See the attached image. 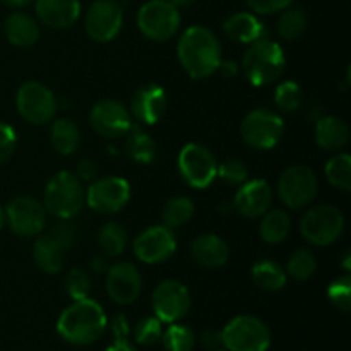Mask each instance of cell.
I'll return each instance as SVG.
<instances>
[{"label": "cell", "instance_id": "d6a6232c", "mask_svg": "<svg viewBox=\"0 0 351 351\" xmlns=\"http://www.w3.org/2000/svg\"><path fill=\"white\" fill-rule=\"evenodd\" d=\"M307 29V16L298 7H287L278 19V34L283 40H298Z\"/></svg>", "mask_w": 351, "mask_h": 351}, {"label": "cell", "instance_id": "7402d4cb", "mask_svg": "<svg viewBox=\"0 0 351 351\" xmlns=\"http://www.w3.org/2000/svg\"><path fill=\"white\" fill-rule=\"evenodd\" d=\"M191 254L199 266L215 269V267H221L223 264H226L230 256V249L221 237L206 233V235L197 237L192 242Z\"/></svg>", "mask_w": 351, "mask_h": 351}, {"label": "cell", "instance_id": "83f0119b", "mask_svg": "<svg viewBox=\"0 0 351 351\" xmlns=\"http://www.w3.org/2000/svg\"><path fill=\"white\" fill-rule=\"evenodd\" d=\"M50 141L58 154L69 156L77 149L79 143H81V134H79L77 125L71 119H57L51 123Z\"/></svg>", "mask_w": 351, "mask_h": 351}, {"label": "cell", "instance_id": "f1b7e54d", "mask_svg": "<svg viewBox=\"0 0 351 351\" xmlns=\"http://www.w3.org/2000/svg\"><path fill=\"white\" fill-rule=\"evenodd\" d=\"M291 228L290 216L281 209L267 211L263 215V221L259 225V235L266 243H280L288 237Z\"/></svg>", "mask_w": 351, "mask_h": 351}, {"label": "cell", "instance_id": "8d00e7d4", "mask_svg": "<svg viewBox=\"0 0 351 351\" xmlns=\"http://www.w3.org/2000/svg\"><path fill=\"white\" fill-rule=\"evenodd\" d=\"M302 98H304V93L295 81L281 82L274 93V103H276L278 110L285 113L295 112L302 105Z\"/></svg>", "mask_w": 351, "mask_h": 351}, {"label": "cell", "instance_id": "d590c367", "mask_svg": "<svg viewBox=\"0 0 351 351\" xmlns=\"http://www.w3.org/2000/svg\"><path fill=\"white\" fill-rule=\"evenodd\" d=\"M315 267H317V263H315L314 254L307 249H298L288 259L287 274L295 281H307L315 273Z\"/></svg>", "mask_w": 351, "mask_h": 351}, {"label": "cell", "instance_id": "f546056e", "mask_svg": "<svg viewBox=\"0 0 351 351\" xmlns=\"http://www.w3.org/2000/svg\"><path fill=\"white\" fill-rule=\"evenodd\" d=\"M252 280L261 290L278 291L287 285V271L274 261H259L252 267Z\"/></svg>", "mask_w": 351, "mask_h": 351}, {"label": "cell", "instance_id": "3957f363", "mask_svg": "<svg viewBox=\"0 0 351 351\" xmlns=\"http://www.w3.org/2000/svg\"><path fill=\"white\" fill-rule=\"evenodd\" d=\"M287 58L280 43L264 36L250 43L242 60V71L250 84L263 88L276 82L283 75Z\"/></svg>", "mask_w": 351, "mask_h": 351}, {"label": "cell", "instance_id": "4fadbf2b", "mask_svg": "<svg viewBox=\"0 0 351 351\" xmlns=\"http://www.w3.org/2000/svg\"><path fill=\"white\" fill-rule=\"evenodd\" d=\"M191 293L180 281L167 280L158 285L151 297L154 315L165 324H173L184 319L191 311Z\"/></svg>", "mask_w": 351, "mask_h": 351}, {"label": "cell", "instance_id": "603a6c76", "mask_svg": "<svg viewBox=\"0 0 351 351\" xmlns=\"http://www.w3.org/2000/svg\"><path fill=\"white\" fill-rule=\"evenodd\" d=\"M223 29L237 43L250 45L261 38L267 36V29L263 21L252 12H237L230 16L223 24Z\"/></svg>", "mask_w": 351, "mask_h": 351}, {"label": "cell", "instance_id": "7dc6e473", "mask_svg": "<svg viewBox=\"0 0 351 351\" xmlns=\"http://www.w3.org/2000/svg\"><path fill=\"white\" fill-rule=\"evenodd\" d=\"M112 331H113V336H123V338H129L130 328H129V322H127V319L123 317V315H117V317L113 319Z\"/></svg>", "mask_w": 351, "mask_h": 351}, {"label": "cell", "instance_id": "4dcf8cb0", "mask_svg": "<svg viewBox=\"0 0 351 351\" xmlns=\"http://www.w3.org/2000/svg\"><path fill=\"white\" fill-rule=\"evenodd\" d=\"M194 202L191 201L185 195H175V197L168 199L167 204L163 206V213H161V218H163L165 226L168 228H178V226H184L185 223H189L194 216Z\"/></svg>", "mask_w": 351, "mask_h": 351}, {"label": "cell", "instance_id": "c3c4849f", "mask_svg": "<svg viewBox=\"0 0 351 351\" xmlns=\"http://www.w3.org/2000/svg\"><path fill=\"white\" fill-rule=\"evenodd\" d=\"M106 351H137V350L130 345L129 338H123V336H113L112 345L106 348Z\"/></svg>", "mask_w": 351, "mask_h": 351}, {"label": "cell", "instance_id": "60d3db41", "mask_svg": "<svg viewBox=\"0 0 351 351\" xmlns=\"http://www.w3.org/2000/svg\"><path fill=\"white\" fill-rule=\"evenodd\" d=\"M218 177L230 185H242L249 178V170L240 160H226L218 167Z\"/></svg>", "mask_w": 351, "mask_h": 351}, {"label": "cell", "instance_id": "8992f818", "mask_svg": "<svg viewBox=\"0 0 351 351\" xmlns=\"http://www.w3.org/2000/svg\"><path fill=\"white\" fill-rule=\"evenodd\" d=\"M182 17L170 0H149L137 12V26L151 41H168L177 34Z\"/></svg>", "mask_w": 351, "mask_h": 351}, {"label": "cell", "instance_id": "277c9868", "mask_svg": "<svg viewBox=\"0 0 351 351\" xmlns=\"http://www.w3.org/2000/svg\"><path fill=\"white\" fill-rule=\"evenodd\" d=\"M86 202V192L77 175L58 171L45 189V209L58 219H71L79 215Z\"/></svg>", "mask_w": 351, "mask_h": 351}, {"label": "cell", "instance_id": "f6af8a7d", "mask_svg": "<svg viewBox=\"0 0 351 351\" xmlns=\"http://www.w3.org/2000/svg\"><path fill=\"white\" fill-rule=\"evenodd\" d=\"M98 173H99V168H98V165H96V161L88 160V158H84V160L79 161V165H77L79 180L93 182L98 178Z\"/></svg>", "mask_w": 351, "mask_h": 351}, {"label": "cell", "instance_id": "1f68e13d", "mask_svg": "<svg viewBox=\"0 0 351 351\" xmlns=\"http://www.w3.org/2000/svg\"><path fill=\"white\" fill-rule=\"evenodd\" d=\"M127 240H129V237H127L125 228L115 221L105 223L98 233L99 249L108 257L120 256L125 250Z\"/></svg>", "mask_w": 351, "mask_h": 351}, {"label": "cell", "instance_id": "e0dca14e", "mask_svg": "<svg viewBox=\"0 0 351 351\" xmlns=\"http://www.w3.org/2000/svg\"><path fill=\"white\" fill-rule=\"evenodd\" d=\"M10 230L19 237L40 235L47 225V209L33 197H16L5 209Z\"/></svg>", "mask_w": 351, "mask_h": 351}, {"label": "cell", "instance_id": "681fc988", "mask_svg": "<svg viewBox=\"0 0 351 351\" xmlns=\"http://www.w3.org/2000/svg\"><path fill=\"white\" fill-rule=\"evenodd\" d=\"M218 71L221 72L223 77L233 79L237 74H239V65H237L235 62H232V60H228V62H223L221 60V64H219Z\"/></svg>", "mask_w": 351, "mask_h": 351}, {"label": "cell", "instance_id": "4316f807", "mask_svg": "<svg viewBox=\"0 0 351 351\" xmlns=\"http://www.w3.org/2000/svg\"><path fill=\"white\" fill-rule=\"evenodd\" d=\"M127 154L132 158L136 163L141 165H149L156 160L158 147L156 143H154L153 137L143 130L141 127L132 125L127 132Z\"/></svg>", "mask_w": 351, "mask_h": 351}, {"label": "cell", "instance_id": "2e32d148", "mask_svg": "<svg viewBox=\"0 0 351 351\" xmlns=\"http://www.w3.org/2000/svg\"><path fill=\"white\" fill-rule=\"evenodd\" d=\"M89 122L98 136L106 139H117L129 132L132 127V115L123 103L117 99H103L93 106Z\"/></svg>", "mask_w": 351, "mask_h": 351}, {"label": "cell", "instance_id": "484cf974", "mask_svg": "<svg viewBox=\"0 0 351 351\" xmlns=\"http://www.w3.org/2000/svg\"><path fill=\"white\" fill-rule=\"evenodd\" d=\"M34 263L41 271L48 274H57L65 263V250L51 235L40 237L33 247Z\"/></svg>", "mask_w": 351, "mask_h": 351}, {"label": "cell", "instance_id": "30bf717a", "mask_svg": "<svg viewBox=\"0 0 351 351\" xmlns=\"http://www.w3.org/2000/svg\"><path fill=\"white\" fill-rule=\"evenodd\" d=\"M317 189L319 182L314 170L305 165H295L281 173L276 191L285 206L291 209H302L314 201Z\"/></svg>", "mask_w": 351, "mask_h": 351}, {"label": "cell", "instance_id": "8fae6325", "mask_svg": "<svg viewBox=\"0 0 351 351\" xmlns=\"http://www.w3.org/2000/svg\"><path fill=\"white\" fill-rule=\"evenodd\" d=\"M178 171L191 187L206 189L218 177V163L208 147L191 143L178 153Z\"/></svg>", "mask_w": 351, "mask_h": 351}, {"label": "cell", "instance_id": "11a10c76", "mask_svg": "<svg viewBox=\"0 0 351 351\" xmlns=\"http://www.w3.org/2000/svg\"><path fill=\"white\" fill-rule=\"evenodd\" d=\"M218 351H221V350H218Z\"/></svg>", "mask_w": 351, "mask_h": 351}, {"label": "cell", "instance_id": "44dd1931", "mask_svg": "<svg viewBox=\"0 0 351 351\" xmlns=\"http://www.w3.org/2000/svg\"><path fill=\"white\" fill-rule=\"evenodd\" d=\"M36 16L51 29L71 27L81 16L79 0H36Z\"/></svg>", "mask_w": 351, "mask_h": 351}, {"label": "cell", "instance_id": "f5cc1de1", "mask_svg": "<svg viewBox=\"0 0 351 351\" xmlns=\"http://www.w3.org/2000/svg\"><path fill=\"white\" fill-rule=\"evenodd\" d=\"M171 3H173L175 7H178V9H180V7H189V5H192V3L195 2V0H170Z\"/></svg>", "mask_w": 351, "mask_h": 351}, {"label": "cell", "instance_id": "836d02e7", "mask_svg": "<svg viewBox=\"0 0 351 351\" xmlns=\"http://www.w3.org/2000/svg\"><path fill=\"white\" fill-rule=\"evenodd\" d=\"M326 178L335 189L343 192L351 191V158L350 154L339 153L332 156L326 165Z\"/></svg>", "mask_w": 351, "mask_h": 351}, {"label": "cell", "instance_id": "7bdbcfd3", "mask_svg": "<svg viewBox=\"0 0 351 351\" xmlns=\"http://www.w3.org/2000/svg\"><path fill=\"white\" fill-rule=\"evenodd\" d=\"M254 14H276L293 3V0H245Z\"/></svg>", "mask_w": 351, "mask_h": 351}, {"label": "cell", "instance_id": "5b68a950", "mask_svg": "<svg viewBox=\"0 0 351 351\" xmlns=\"http://www.w3.org/2000/svg\"><path fill=\"white\" fill-rule=\"evenodd\" d=\"M221 343L226 351H267L271 331L256 315H237L221 329Z\"/></svg>", "mask_w": 351, "mask_h": 351}, {"label": "cell", "instance_id": "e575fe53", "mask_svg": "<svg viewBox=\"0 0 351 351\" xmlns=\"http://www.w3.org/2000/svg\"><path fill=\"white\" fill-rule=\"evenodd\" d=\"M161 341L167 351H192L195 346V335L187 326L173 322L161 335Z\"/></svg>", "mask_w": 351, "mask_h": 351}, {"label": "cell", "instance_id": "b9f144b4", "mask_svg": "<svg viewBox=\"0 0 351 351\" xmlns=\"http://www.w3.org/2000/svg\"><path fill=\"white\" fill-rule=\"evenodd\" d=\"M50 235L53 237V239L57 240L62 247H64L65 252H67L69 249H72V247H74L79 240L77 228H75L74 225H71V223H67V219H64V223H60V225L55 226L53 232H51Z\"/></svg>", "mask_w": 351, "mask_h": 351}, {"label": "cell", "instance_id": "f35d334b", "mask_svg": "<svg viewBox=\"0 0 351 351\" xmlns=\"http://www.w3.org/2000/svg\"><path fill=\"white\" fill-rule=\"evenodd\" d=\"M163 322L154 315V317H146L141 319L139 322L134 328V339H136L137 345L143 346H153L154 343H158L163 335V328H161Z\"/></svg>", "mask_w": 351, "mask_h": 351}, {"label": "cell", "instance_id": "7c38bea8", "mask_svg": "<svg viewBox=\"0 0 351 351\" xmlns=\"http://www.w3.org/2000/svg\"><path fill=\"white\" fill-rule=\"evenodd\" d=\"M130 199V185L122 177L96 178L86 191V204L98 215H115Z\"/></svg>", "mask_w": 351, "mask_h": 351}, {"label": "cell", "instance_id": "ee69618b", "mask_svg": "<svg viewBox=\"0 0 351 351\" xmlns=\"http://www.w3.org/2000/svg\"><path fill=\"white\" fill-rule=\"evenodd\" d=\"M17 144V136L14 129L7 123L0 122V165L10 158Z\"/></svg>", "mask_w": 351, "mask_h": 351}, {"label": "cell", "instance_id": "d6986e66", "mask_svg": "<svg viewBox=\"0 0 351 351\" xmlns=\"http://www.w3.org/2000/svg\"><path fill=\"white\" fill-rule=\"evenodd\" d=\"M271 202H273V189L263 178L243 182L233 199L237 211L249 219L259 218L269 211Z\"/></svg>", "mask_w": 351, "mask_h": 351}, {"label": "cell", "instance_id": "7a4b0ae2", "mask_svg": "<svg viewBox=\"0 0 351 351\" xmlns=\"http://www.w3.org/2000/svg\"><path fill=\"white\" fill-rule=\"evenodd\" d=\"M106 324L108 321L101 305L88 297L74 300V304L62 312L57 321V332L71 345L88 346L101 338Z\"/></svg>", "mask_w": 351, "mask_h": 351}, {"label": "cell", "instance_id": "cb8c5ba5", "mask_svg": "<svg viewBox=\"0 0 351 351\" xmlns=\"http://www.w3.org/2000/svg\"><path fill=\"white\" fill-rule=\"evenodd\" d=\"M315 143L326 151H339L348 144L350 129L346 122L339 117L328 115L322 117L314 130Z\"/></svg>", "mask_w": 351, "mask_h": 351}, {"label": "cell", "instance_id": "bcb514c9", "mask_svg": "<svg viewBox=\"0 0 351 351\" xmlns=\"http://www.w3.org/2000/svg\"><path fill=\"white\" fill-rule=\"evenodd\" d=\"M201 343L204 345V348L211 351H218L219 346H223L221 343V331H215V329H208V331L202 332Z\"/></svg>", "mask_w": 351, "mask_h": 351}, {"label": "cell", "instance_id": "db71d44e", "mask_svg": "<svg viewBox=\"0 0 351 351\" xmlns=\"http://www.w3.org/2000/svg\"><path fill=\"white\" fill-rule=\"evenodd\" d=\"M3 221H5V213H3L2 208H0V230H2Z\"/></svg>", "mask_w": 351, "mask_h": 351}, {"label": "cell", "instance_id": "9a60e30c", "mask_svg": "<svg viewBox=\"0 0 351 351\" xmlns=\"http://www.w3.org/2000/svg\"><path fill=\"white\" fill-rule=\"evenodd\" d=\"M134 254L141 263H165L177 250V239L173 232L165 225L149 226L134 240Z\"/></svg>", "mask_w": 351, "mask_h": 351}, {"label": "cell", "instance_id": "ba28073f", "mask_svg": "<svg viewBox=\"0 0 351 351\" xmlns=\"http://www.w3.org/2000/svg\"><path fill=\"white\" fill-rule=\"evenodd\" d=\"M242 139L256 149H273L281 141L285 123L276 112L269 108H256L245 115L240 125Z\"/></svg>", "mask_w": 351, "mask_h": 351}, {"label": "cell", "instance_id": "9c48e42d", "mask_svg": "<svg viewBox=\"0 0 351 351\" xmlns=\"http://www.w3.org/2000/svg\"><path fill=\"white\" fill-rule=\"evenodd\" d=\"M19 115L33 125H45L57 113V98L50 88L36 81L24 82L16 95Z\"/></svg>", "mask_w": 351, "mask_h": 351}, {"label": "cell", "instance_id": "74e56055", "mask_svg": "<svg viewBox=\"0 0 351 351\" xmlns=\"http://www.w3.org/2000/svg\"><path fill=\"white\" fill-rule=\"evenodd\" d=\"M65 291L69 293V297L72 300H82V298H88L89 293H91V278L86 273L84 269H79V267H74V269L69 271L65 274L64 280Z\"/></svg>", "mask_w": 351, "mask_h": 351}, {"label": "cell", "instance_id": "ab89813d", "mask_svg": "<svg viewBox=\"0 0 351 351\" xmlns=\"http://www.w3.org/2000/svg\"><path fill=\"white\" fill-rule=\"evenodd\" d=\"M328 298L338 311L348 314L351 308V280L350 276H341L332 281L328 288Z\"/></svg>", "mask_w": 351, "mask_h": 351}, {"label": "cell", "instance_id": "ac0fdd59", "mask_svg": "<svg viewBox=\"0 0 351 351\" xmlns=\"http://www.w3.org/2000/svg\"><path fill=\"white\" fill-rule=\"evenodd\" d=\"M143 278L139 269L130 263H119L106 271V291L119 305H129L139 298Z\"/></svg>", "mask_w": 351, "mask_h": 351}, {"label": "cell", "instance_id": "6da1fadb", "mask_svg": "<svg viewBox=\"0 0 351 351\" xmlns=\"http://www.w3.org/2000/svg\"><path fill=\"white\" fill-rule=\"evenodd\" d=\"M182 67L191 77L204 79L218 71L221 64V43L211 29L191 26L182 33L177 45Z\"/></svg>", "mask_w": 351, "mask_h": 351}, {"label": "cell", "instance_id": "5bb4252c", "mask_svg": "<svg viewBox=\"0 0 351 351\" xmlns=\"http://www.w3.org/2000/svg\"><path fill=\"white\" fill-rule=\"evenodd\" d=\"M123 9L115 0H96L86 12L84 27L88 36L98 43H108L120 33Z\"/></svg>", "mask_w": 351, "mask_h": 351}, {"label": "cell", "instance_id": "d4e9b609", "mask_svg": "<svg viewBox=\"0 0 351 351\" xmlns=\"http://www.w3.org/2000/svg\"><path fill=\"white\" fill-rule=\"evenodd\" d=\"M3 31H5L7 40L21 48L33 47L40 38V27L36 21L24 12L10 14L3 24Z\"/></svg>", "mask_w": 351, "mask_h": 351}, {"label": "cell", "instance_id": "816d5d0a", "mask_svg": "<svg viewBox=\"0 0 351 351\" xmlns=\"http://www.w3.org/2000/svg\"><path fill=\"white\" fill-rule=\"evenodd\" d=\"M7 7H12V9H23V7L29 5L33 0H2Z\"/></svg>", "mask_w": 351, "mask_h": 351}, {"label": "cell", "instance_id": "f907efd6", "mask_svg": "<svg viewBox=\"0 0 351 351\" xmlns=\"http://www.w3.org/2000/svg\"><path fill=\"white\" fill-rule=\"evenodd\" d=\"M89 266H91V269L98 274H103L108 271V263H106L105 257H101V256L93 257L91 263H89Z\"/></svg>", "mask_w": 351, "mask_h": 351}, {"label": "cell", "instance_id": "52a82bcc", "mask_svg": "<svg viewBox=\"0 0 351 351\" xmlns=\"http://www.w3.org/2000/svg\"><path fill=\"white\" fill-rule=\"evenodd\" d=\"M345 232V216L335 206H315L305 213L300 221V233L308 243L326 247L335 243Z\"/></svg>", "mask_w": 351, "mask_h": 351}, {"label": "cell", "instance_id": "ffe728a7", "mask_svg": "<svg viewBox=\"0 0 351 351\" xmlns=\"http://www.w3.org/2000/svg\"><path fill=\"white\" fill-rule=\"evenodd\" d=\"M167 95L165 89L156 84H147L137 89L130 101V115L141 123L154 125L167 112Z\"/></svg>", "mask_w": 351, "mask_h": 351}]
</instances>
